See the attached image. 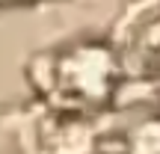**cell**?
I'll return each mask as SVG.
<instances>
[{"label":"cell","mask_w":160,"mask_h":154,"mask_svg":"<svg viewBox=\"0 0 160 154\" xmlns=\"http://www.w3.org/2000/svg\"><path fill=\"white\" fill-rule=\"evenodd\" d=\"M119 77V57L110 47L83 42L57 53L48 68V89L62 107L86 113L110 101Z\"/></svg>","instance_id":"cell-1"},{"label":"cell","mask_w":160,"mask_h":154,"mask_svg":"<svg viewBox=\"0 0 160 154\" xmlns=\"http://www.w3.org/2000/svg\"><path fill=\"white\" fill-rule=\"evenodd\" d=\"M119 62L137 74H160V12L145 15L131 27Z\"/></svg>","instance_id":"cell-2"},{"label":"cell","mask_w":160,"mask_h":154,"mask_svg":"<svg viewBox=\"0 0 160 154\" xmlns=\"http://www.w3.org/2000/svg\"><path fill=\"white\" fill-rule=\"evenodd\" d=\"M131 148L133 151H160V116L139 122L131 131Z\"/></svg>","instance_id":"cell-3"}]
</instances>
